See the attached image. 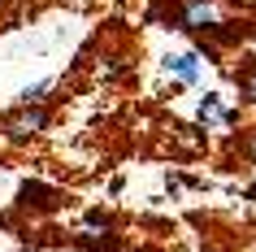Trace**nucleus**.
<instances>
[{"instance_id":"1a4fd4ad","label":"nucleus","mask_w":256,"mask_h":252,"mask_svg":"<svg viewBox=\"0 0 256 252\" xmlns=\"http://www.w3.org/2000/svg\"><path fill=\"white\" fill-rule=\"evenodd\" d=\"M78 5H87V0H78Z\"/></svg>"},{"instance_id":"423d86ee","label":"nucleus","mask_w":256,"mask_h":252,"mask_svg":"<svg viewBox=\"0 0 256 252\" xmlns=\"http://www.w3.org/2000/svg\"><path fill=\"white\" fill-rule=\"evenodd\" d=\"M239 92H243V96H248V100L256 105V66L239 70Z\"/></svg>"},{"instance_id":"20e7f679","label":"nucleus","mask_w":256,"mask_h":252,"mask_svg":"<svg viewBox=\"0 0 256 252\" xmlns=\"http://www.w3.org/2000/svg\"><path fill=\"white\" fill-rule=\"evenodd\" d=\"M200 122H204V126H230V122H239V113H226L222 100L208 92V96L200 100Z\"/></svg>"},{"instance_id":"f03ea898","label":"nucleus","mask_w":256,"mask_h":252,"mask_svg":"<svg viewBox=\"0 0 256 252\" xmlns=\"http://www.w3.org/2000/svg\"><path fill=\"white\" fill-rule=\"evenodd\" d=\"M48 126V109L44 105H18V113L0 122V131L9 135V139H30V135H40Z\"/></svg>"},{"instance_id":"0eeeda50","label":"nucleus","mask_w":256,"mask_h":252,"mask_svg":"<svg viewBox=\"0 0 256 252\" xmlns=\"http://www.w3.org/2000/svg\"><path fill=\"white\" fill-rule=\"evenodd\" d=\"M243 157L256 165V135H248V139H243Z\"/></svg>"},{"instance_id":"39448f33","label":"nucleus","mask_w":256,"mask_h":252,"mask_svg":"<svg viewBox=\"0 0 256 252\" xmlns=\"http://www.w3.org/2000/svg\"><path fill=\"white\" fill-rule=\"evenodd\" d=\"M44 92H52V83H48V79L30 83V87H22V92H18V105H40V100H44Z\"/></svg>"},{"instance_id":"7ed1b4c3","label":"nucleus","mask_w":256,"mask_h":252,"mask_svg":"<svg viewBox=\"0 0 256 252\" xmlns=\"http://www.w3.org/2000/svg\"><path fill=\"white\" fill-rule=\"evenodd\" d=\"M165 74H174L178 83H196V74H200V57H196V53H170V57H165Z\"/></svg>"},{"instance_id":"f257e3e1","label":"nucleus","mask_w":256,"mask_h":252,"mask_svg":"<svg viewBox=\"0 0 256 252\" xmlns=\"http://www.w3.org/2000/svg\"><path fill=\"white\" fill-rule=\"evenodd\" d=\"M174 22H178V31H222L226 27L213 0H178Z\"/></svg>"},{"instance_id":"6e6552de","label":"nucleus","mask_w":256,"mask_h":252,"mask_svg":"<svg viewBox=\"0 0 256 252\" xmlns=\"http://www.w3.org/2000/svg\"><path fill=\"white\" fill-rule=\"evenodd\" d=\"M248 200H256V187H248Z\"/></svg>"}]
</instances>
